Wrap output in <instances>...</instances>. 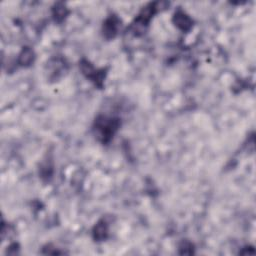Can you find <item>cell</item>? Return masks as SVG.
Listing matches in <instances>:
<instances>
[{
    "instance_id": "cell-1",
    "label": "cell",
    "mask_w": 256,
    "mask_h": 256,
    "mask_svg": "<svg viewBox=\"0 0 256 256\" xmlns=\"http://www.w3.org/2000/svg\"><path fill=\"white\" fill-rule=\"evenodd\" d=\"M120 121L115 117H108L100 115L95 119L94 131L95 135L102 143H108L113 135L118 130Z\"/></svg>"
},
{
    "instance_id": "cell-2",
    "label": "cell",
    "mask_w": 256,
    "mask_h": 256,
    "mask_svg": "<svg viewBox=\"0 0 256 256\" xmlns=\"http://www.w3.org/2000/svg\"><path fill=\"white\" fill-rule=\"evenodd\" d=\"M159 2H153L147 4L145 7L142 8L138 16L135 18L134 22L131 25V29L134 33V35H139L140 33H143L145 30V27L149 24L151 18L153 15L157 12V8Z\"/></svg>"
},
{
    "instance_id": "cell-3",
    "label": "cell",
    "mask_w": 256,
    "mask_h": 256,
    "mask_svg": "<svg viewBox=\"0 0 256 256\" xmlns=\"http://www.w3.org/2000/svg\"><path fill=\"white\" fill-rule=\"evenodd\" d=\"M79 66H80L82 73L87 78H89L91 81H93L95 83V85H97V86L100 88L103 86V78L105 76L104 69H101V70L95 69L94 66L89 61L85 60V59H82L80 61Z\"/></svg>"
},
{
    "instance_id": "cell-4",
    "label": "cell",
    "mask_w": 256,
    "mask_h": 256,
    "mask_svg": "<svg viewBox=\"0 0 256 256\" xmlns=\"http://www.w3.org/2000/svg\"><path fill=\"white\" fill-rule=\"evenodd\" d=\"M120 20L115 15H111L103 23V35L107 39L114 38L117 34Z\"/></svg>"
},
{
    "instance_id": "cell-5",
    "label": "cell",
    "mask_w": 256,
    "mask_h": 256,
    "mask_svg": "<svg viewBox=\"0 0 256 256\" xmlns=\"http://www.w3.org/2000/svg\"><path fill=\"white\" fill-rule=\"evenodd\" d=\"M173 23L183 32H187L191 29L193 25L192 19L183 11L178 10L173 15Z\"/></svg>"
},
{
    "instance_id": "cell-6",
    "label": "cell",
    "mask_w": 256,
    "mask_h": 256,
    "mask_svg": "<svg viewBox=\"0 0 256 256\" xmlns=\"http://www.w3.org/2000/svg\"><path fill=\"white\" fill-rule=\"evenodd\" d=\"M35 58L33 50L30 47H24L19 54L18 63L21 66H29Z\"/></svg>"
},
{
    "instance_id": "cell-7",
    "label": "cell",
    "mask_w": 256,
    "mask_h": 256,
    "mask_svg": "<svg viewBox=\"0 0 256 256\" xmlns=\"http://www.w3.org/2000/svg\"><path fill=\"white\" fill-rule=\"evenodd\" d=\"M108 235V225L104 220H100L93 228V237L97 241H102L107 238Z\"/></svg>"
},
{
    "instance_id": "cell-8",
    "label": "cell",
    "mask_w": 256,
    "mask_h": 256,
    "mask_svg": "<svg viewBox=\"0 0 256 256\" xmlns=\"http://www.w3.org/2000/svg\"><path fill=\"white\" fill-rule=\"evenodd\" d=\"M69 11L67 9V7L63 4V3H56L54 5V7L52 8V16L54 18L55 21L57 22H62L66 16L68 15Z\"/></svg>"
}]
</instances>
